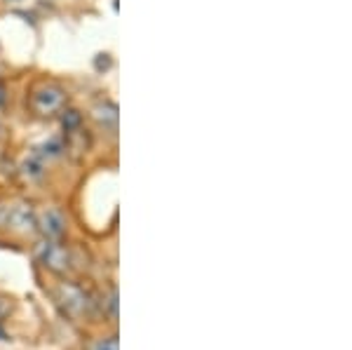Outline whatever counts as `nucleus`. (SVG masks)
I'll use <instances>...</instances> for the list:
<instances>
[{"label": "nucleus", "instance_id": "f257e3e1", "mask_svg": "<svg viewBox=\"0 0 352 350\" xmlns=\"http://www.w3.org/2000/svg\"><path fill=\"white\" fill-rule=\"evenodd\" d=\"M68 104V94L61 85L56 83H38L28 94V109L38 118L59 116Z\"/></svg>", "mask_w": 352, "mask_h": 350}, {"label": "nucleus", "instance_id": "f03ea898", "mask_svg": "<svg viewBox=\"0 0 352 350\" xmlns=\"http://www.w3.org/2000/svg\"><path fill=\"white\" fill-rule=\"evenodd\" d=\"M38 259H41V263L47 270H52L56 275H66L71 273V266H73V256L71 252H68L66 245H61V242L56 240H43L41 245H38Z\"/></svg>", "mask_w": 352, "mask_h": 350}, {"label": "nucleus", "instance_id": "7ed1b4c3", "mask_svg": "<svg viewBox=\"0 0 352 350\" xmlns=\"http://www.w3.org/2000/svg\"><path fill=\"white\" fill-rule=\"evenodd\" d=\"M59 303L66 308V313L76 315V318L87 315L89 310H92V301H89V296L85 294L82 287L73 285V282H64V285L59 287Z\"/></svg>", "mask_w": 352, "mask_h": 350}, {"label": "nucleus", "instance_id": "20e7f679", "mask_svg": "<svg viewBox=\"0 0 352 350\" xmlns=\"http://www.w3.org/2000/svg\"><path fill=\"white\" fill-rule=\"evenodd\" d=\"M36 230H41L45 240H59L66 230V219L59 210H45L36 214Z\"/></svg>", "mask_w": 352, "mask_h": 350}, {"label": "nucleus", "instance_id": "39448f33", "mask_svg": "<svg viewBox=\"0 0 352 350\" xmlns=\"http://www.w3.org/2000/svg\"><path fill=\"white\" fill-rule=\"evenodd\" d=\"M36 210L26 202H19V205L10 207L8 210V226L12 230H19V233H31L36 230Z\"/></svg>", "mask_w": 352, "mask_h": 350}, {"label": "nucleus", "instance_id": "423d86ee", "mask_svg": "<svg viewBox=\"0 0 352 350\" xmlns=\"http://www.w3.org/2000/svg\"><path fill=\"white\" fill-rule=\"evenodd\" d=\"M92 118L96 120V125L104 127V129H111L116 132L118 129V106L113 101H99V104L92 109Z\"/></svg>", "mask_w": 352, "mask_h": 350}, {"label": "nucleus", "instance_id": "0eeeda50", "mask_svg": "<svg viewBox=\"0 0 352 350\" xmlns=\"http://www.w3.org/2000/svg\"><path fill=\"white\" fill-rule=\"evenodd\" d=\"M21 174H24V179H28V182H36V179H41L45 174V162L36 153H31L24 160V165H21Z\"/></svg>", "mask_w": 352, "mask_h": 350}, {"label": "nucleus", "instance_id": "6e6552de", "mask_svg": "<svg viewBox=\"0 0 352 350\" xmlns=\"http://www.w3.org/2000/svg\"><path fill=\"white\" fill-rule=\"evenodd\" d=\"M61 116V127H64V132L66 134H71V132H80L82 129V113L80 111H76V109H66L59 113Z\"/></svg>", "mask_w": 352, "mask_h": 350}, {"label": "nucleus", "instance_id": "1a4fd4ad", "mask_svg": "<svg viewBox=\"0 0 352 350\" xmlns=\"http://www.w3.org/2000/svg\"><path fill=\"white\" fill-rule=\"evenodd\" d=\"M111 66H113L111 54H96V59H94V69L96 71H109Z\"/></svg>", "mask_w": 352, "mask_h": 350}, {"label": "nucleus", "instance_id": "9d476101", "mask_svg": "<svg viewBox=\"0 0 352 350\" xmlns=\"http://www.w3.org/2000/svg\"><path fill=\"white\" fill-rule=\"evenodd\" d=\"M96 350H118V338L116 336L106 338V341H101L99 346H96Z\"/></svg>", "mask_w": 352, "mask_h": 350}, {"label": "nucleus", "instance_id": "9b49d317", "mask_svg": "<svg viewBox=\"0 0 352 350\" xmlns=\"http://www.w3.org/2000/svg\"><path fill=\"white\" fill-rule=\"evenodd\" d=\"M5 104H8V89H5V85L0 83V109H3Z\"/></svg>", "mask_w": 352, "mask_h": 350}, {"label": "nucleus", "instance_id": "f8f14e48", "mask_svg": "<svg viewBox=\"0 0 352 350\" xmlns=\"http://www.w3.org/2000/svg\"><path fill=\"white\" fill-rule=\"evenodd\" d=\"M0 132H3V125H0Z\"/></svg>", "mask_w": 352, "mask_h": 350}]
</instances>
